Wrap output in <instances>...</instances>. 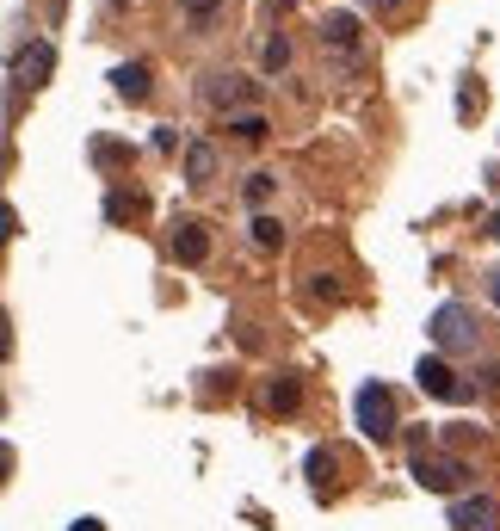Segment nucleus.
Instances as JSON below:
<instances>
[{
    "instance_id": "393cba45",
    "label": "nucleus",
    "mask_w": 500,
    "mask_h": 531,
    "mask_svg": "<svg viewBox=\"0 0 500 531\" xmlns=\"http://www.w3.org/2000/svg\"><path fill=\"white\" fill-rule=\"evenodd\" d=\"M0 408H7V396H0Z\"/></svg>"
},
{
    "instance_id": "f257e3e1",
    "label": "nucleus",
    "mask_w": 500,
    "mask_h": 531,
    "mask_svg": "<svg viewBox=\"0 0 500 531\" xmlns=\"http://www.w3.org/2000/svg\"><path fill=\"white\" fill-rule=\"evenodd\" d=\"M352 414H359V433L365 439H396V396H389L383 383H365L359 396H352Z\"/></svg>"
},
{
    "instance_id": "f3484780",
    "label": "nucleus",
    "mask_w": 500,
    "mask_h": 531,
    "mask_svg": "<svg viewBox=\"0 0 500 531\" xmlns=\"http://www.w3.org/2000/svg\"><path fill=\"white\" fill-rule=\"evenodd\" d=\"M180 7H186L192 19H210V13H217V7H223V0H180Z\"/></svg>"
},
{
    "instance_id": "6e6552de",
    "label": "nucleus",
    "mask_w": 500,
    "mask_h": 531,
    "mask_svg": "<svg viewBox=\"0 0 500 531\" xmlns=\"http://www.w3.org/2000/svg\"><path fill=\"white\" fill-rule=\"evenodd\" d=\"M50 68H56V50H50V44H31V50L19 56V81H25V87H44Z\"/></svg>"
},
{
    "instance_id": "aec40b11",
    "label": "nucleus",
    "mask_w": 500,
    "mask_h": 531,
    "mask_svg": "<svg viewBox=\"0 0 500 531\" xmlns=\"http://www.w3.org/2000/svg\"><path fill=\"white\" fill-rule=\"evenodd\" d=\"M13 352V334H7V315H0V359H7Z\"/></svg>"
},
{
    "instance_id": "2eb2a0df",
    "label": "nucleus",
    "mask_w": 500,
    "mask_h": 531,
    "mask_svg": "<svg viewBox=\"0 0 500 531\" xmlns=\"http://www.w3.org/2000/svg\"><path fill=\"white\" fill-rule=\"evenodd\" d=\"M229 130L241 136V143H260V136H266V118H254V112H247V118H235Z\"/></svg>"
},
{
    "instance_id": "423d86ee",
    "label": "nucleus",
    "mask_w": 500,
    "mask_h": 531,
    "mask_svg": "<svg viewBox=\"0 0 500 531\" xmlns=\"http://www.w3.org/2000/svg\"><path fill=\"white\" fill-rule=\"evenodd\" d=\"M204 254H210V229L204 223H180V229H173V260L204 266Z\"/></svg>"
},
{
    "instance_id": "0eeeda50",
    "label": "nucleus",
    "mask_w": 500,
    "mask_h": 531,
    "mask_svg": "<svg viewBox=\"0 0 500 531\" xmlns=\"http://www.w3.org/2000/svg\"><path fill=\"white\" fill-rule=\"evenodd\" d=\"M321 44L352 56V44H359V19H352V13H328V19H321Z\"/></svg>"
},
{
    "instance_id": "4be33fe9",
    "label": "nucleus",
    "mask_w": 500,
    "mask_h": 531,
    "mask_svg": "<svg viewBox=\"0 0 500 531\" xmlns=\"http://www.w3.org/2000/svg\"><path fill=\"white\" fill-rule=\"evenodd\" d=\"M68 531H105L99 519H75V525H68Z\"/></svg>"
},
{
    "instance_id": "9b49d317",
    "label": "nucleus",
    "mask_w": 500,
    "mask_h": 531,
    "mask_svg": "<svg viewBox=\"0 0 500 531\" xmlns=\"http://www.w3.org/2000/svg\"><path fill=\"white\" fill-rule=\"evenodd\" d=\"M112 87H118L124 99H149V68H142V62H124V68H112Z\"/></svg>"
},
{
    "instance_id": "9d476101",
    "label": "nucleus",
    "mask_w": 500,
    "mask_h": 531,
    "mask_svg": "<svg viewBox=\"0 0 500 531\" xmlns=\"http://www.w3.org/2000/svg\"><path fill=\"white\" fill-rule=\"evenodd\" d=\"M186 180H192V186H210V180H217V149H210V143H192V149H186Z\"/></svg>"
},
{
    "instance_id": "7ed1b4c3",
    "label": "nucleus",
    "mask_w": 500,
    "mask_h": 531,
    "mask_svg": "<svg viewBox=\"0 0 500 531\" xmlns=\"http://www.w3.org/2000/svg\"><path fill=\"white\" fill-rule=\"evenodd\" d=\"M414 482L426 488V494H457L463 482H470V464L463 457H414Z\"/></svg>"
},
{
    "instance_id": "6ab92c4d",
    "label": "nucleus",
    "mask_w": 500,
    "mask_h": 531,
    "mask_svg": "<svg viewBox=\"0 0 500 531\" xmlns=\"http://www.w3.org/2000/svg\"><path fill=\"white\" fill-rule=\"evenodd\" d=\"M7 476H13V445L0 439V482H7Z\"/></svg>"
},
{
    "instance_id": "a211bd4d",
    "label": "nucleus",
    "mask_w": 500,
    "mask_h": 531,
    "mask_svg": "<svg viewBox=\"0 0 500 531\" xmlns=\"http://www.w3.org/2000/svg\"><path fill=\"white\" fill-rule=\"evenodd\" d=\"M13 229H19V217H13V204H0V241H7Z\"/></svg>"
},
{
    "instance_id": "39448f33",
    "label": "nucleus",
    "mask_w": 500,
    "mask_h": 531,
    "mask_svg": "<svg viewBox=\"0 0 500 531\" xmlns=\"http://www.w3.org/2000/svg\"><path fill=\"white\" fill-rule=\"evenodd\" d=\"M414 383L426 389V396H439V402H463V383H457V371L445 359H420L414 365Z\"/></svg>"
},
{
    "instance_id": "f03ea898",
    "label": "nucleus",
    "mask_w": 500,
    "mask_h": 531,
    "mask_svg": "<svg viewBox=\"0 0 500 531\" xmlns=\"http://www.w3.org/2000/svg\"><path fill=\"white\" fill-rule=\"evenodd\" d=\"M476 315L463 309V303H439L433 309V340L445 346V352H476Z\"/></svg>"
},
{
    "instance_id": "dca6fc26",
    "label": "nucleus",
    "mask_w": 500,
    "mask_h": 531,
    "mask_svg": "<svg viewBox=\"0 0 500 531\" xmlns=\"http://www.w3.org/2000/svg\"><path fill=\"white\" fill-rule=\"evenodd\" d=\"M272 198V173H254V180H247V204H266Z\"/></svg>"
},
{
    "instance_id": "412c9836",
    "label": "nucleus",
    "mask_w": 500,
    "mask_h": 531,
    "mask_svg": "<svg viewBox=\"0 0 500 531\" xmlns=\"http://www.w3.org/2000/svg\"><path fill=\"white\" fill-rule=\"evenodd\" d=\"M488 297H494V309H500V266L488 272Z\"/></svg>"
},
{
    "instance_id": "f8f14e48",
    "label": "nucleus",
    "mask_w": 500,
    "mask_h": 531,
    "mask_svg": "<svg viewBox=\"0 0 500 531\" xmlns=\"http://www.w3.org/2000/svg\"><path fill=\"white\" fill-rule=\"evenodd\" d=\"M266 402H272V408H284V414H291V408L303 402V389H297V377H278V383L266 389Z\"/></svg>"
},
{
    "instance_id": "4468645a",
    "label": "nucleus",
    "mask_w": 500,
    "mask_h": 531,
    "mask_svg": "<svg viewBox=\"0 0 500 531\" xmlns=\"http://www.w3.org/2000/svg\"><path fill=\"white\" fill-rule=\"evenodd\" d=\"M284 62H291V38H284V31H278V38H266V68H272V75H278Z\"/></svg>"
},
{
    "instance_id": "ddd939ff",
    "label": "nucleus",
    "mask_w": 500,
    "mask_h": 531,
    "mask_svg": "<svg viewBox=\"0 0 500 531\" xmlns=\"http://www.w3.org/2000/svg\"><path fill=\"white\" fill-rule=\"evenodd\" d=\"M254 247H284V229H278V217H254Z\"/></svg>"
},
{
    "instance_id": "1a4fd4ad",
    "label": "nucleus",
    "mask_w": 500,
    "mask_h": 531,
    "mask_svg": "<svg viewBox=\"0 0 500 531\" xmlns=\"http://www.w3.org/2000/svg\"><path fill=\"white\" fill-rule=\"evenodd\" d=\"M204 99L210 105H241L247 99V81L241 75H204Z\"/></svg>"
},
{
    "instance_id": "b1692460",
    "label": "nucleus",
    "mask_w": 500,
    "mask_h": 531,
    "mask_svg": "<svg viewBox=\"0 0 500 531\" xmlns=\"http://www.w3.org/2000/svg\"><path fill=\"white\" fill-rule=\"evenodd\" d=\"M488 235H494V241H500V217H494V223H488Z\"/></svg>"
},
{
    "instance_id": "20e7f679",
    "label": "nucleus",
    "mask_w": 500,
    "mask_h": 531,
    "mask_svg": "<svg viewBox=\"0 0 500 531\" xmlns=\"http://www.w3.org/2000/svg\"><path fill=\"white\" fill-rule=\"evenodd\" d=\"M451 525L457 531H500V501H494V494H457V501H451Z\"/></svg>"
},
{
    "instance_id": "5701e85b",
    "label": "nucleus",
    "mask_w": 500,
    "mask_h": 531,
    "mask_svg": "<svg viewBox=\"0 0 500 531\" xmlns=\"http://www.w3.org/2000/svg\"><path fill=\"white\" fill-rule=\"evenodd\" d=\"M371 7H377V13H389V7H396V0H371Z\"/></svg>"
}]
</instances>
